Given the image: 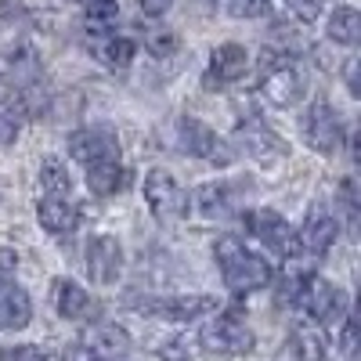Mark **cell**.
<instances>
[{
    "mask_svg": "<svg viewBox=\"0 0 361 361\" xmlns=\"http://www.w3.org/2000/svg\"><path fill=\"white\" fill-rule=\"evenodd\" d=\"M80 347L90 361H119V357L130 354V336H127L123 325L98 322V325H90V333L80 340Z\"/></svg>",
    "mask_w": 361,
    "mask_h": 361,
    "instance_id": "4fadbf2b",
    "label": "cell"
},
{
    "mask_svg": "<svg viewBox=\"0 0 361 361\" xmlns=\"http://www.w3.org/2000/svg\"><path fill=\"white\" fill-rule=\"evenodd\" d=\"M282 4H286L300 22H314V18L322 15V4H325V0H282Z\"/></svg>",
    "mask_w": 361,
    "mask_h": 361,
    "instance_id": "83f0119b",
    "label": "cell"
},
{
    "mask_svg": "<svg viewBox=\"0 0 361 361\" xmlns=\"http://www.w3.org/2000/svg\"><path fill=\"white\" fill-rule=\"evenodd\" d=\"M238 148H243L246 156H253L257 163H275L282 156H289V145L271 130L260 116H246V119H238Z\"/></svg>",
    "mask_w": 361,
    "mask_h": 361,
    "instance_id": "9c48e42d",
    "label": "cell"
},
{
    "mask_svg": "<svg viewBox=\"0 0 361 361\" xmlns=\"http://www.w3.org/2000/svg\"><path fill=\"white\" fill-rule=\"evenodd\" d=\"M304 141L314 148V152L322 156H333L340 152V141H343V123H340V116L333 112V105H329L325 98H314L304 112Z\"/></svg>",
    "mask_w": 361,
    "mask_h": 361,
    "instance_id": "ba28073f",
    "label": "cell"
},
{
    "mask_svg": "<svg viewBox=\"0 0 361 361\" xmlns=\"http://www.w3.org/2000/svg\"><path fill=\"white\" fill-rule=\"evenodd\" d=\"M87 173V185H90V192L94 195H116L119 188L130 180V173H127V166L119 163V159H105V163H94V166H87L83 170Z\"/></svg>",
    "mask_w": 361,
    "mask_h": 361,
    "instance_id": "44dd1931",
    "label": "cell"
},
{
    "mask_svg": "<svg viewBox=\"0 0 361 361\" xmlns=\"http://www.w3.org/2000/svg\"><path fill=\"white\" fill-rule=\"evenodd\" d=\"M307 80L300 73L296 58L286 51H267L260 66V94L271 109H293L304 102Z\"/></svg>",
    "mask_w": 361,
    "mask_h": 361,
    "instance_id": "3957f363",
    "label": "cell"
},
{
    "mask_svg": "<svg viewBox=\"0 0 361 361\" xmlns=\"http://www.w3.org/2000/svg\"><path fill=\"white\" fill-rule=\"evenodd\" d=\"M4 361H51L44 347H33V343H18V347H8L4 350Z\"/></svg>",
    "mask_w": 361,
    "mask_h": 361,
    "instance_id": "f1b7e54d",
    "label": "cell"
},
{
    "mask_svg": "<svg viewBox=\"0 0 361 361\" xmlns=\"http://www.w3.org/2000/svg\"><path fill=\"white\" fill-rule=\"evenodd\" d=\"M134 304H137V311L166 318V322H195L221 307L214 296H202V293L199 296H148V300H134Z\"/></svg>",
    "mask_w": 361,
    "mask_h": 361,
    "instance_id": "30bf717a",
    "label": "cell"
},
{
    "mask_svg": "<svg viewBox=\"0 0 361 361\" xmlns=\"http://www.w3.org/2000/svg\"><path fill=\"white\" fill-rule=\"evenodd\" d=\"M173 47H177V37H173V33H152V37H148V51H152L156 58H159V54H163V58L173 54Z\"/></svg>",
    "mask_w": 361,
    "mask_h": 361,
    "instance_id": "1f68e13d",
    "label": "cell"
},
{
    "mask_svg": "<svg viewBox=\"0 0 361 361\" xmlns=\"http://www.w3.org/2000/svg\"><path fill=\"white\" fill-rule=\"evenodd\" d=\"M69 156L87 170L105 159H119V141L109 127H80L69 134Z\"/></svg>",
    "mask_w": 361,
    "mask_h": 361,
    "instance_id": "7c38bea8",
    "label": "cell"
},
{
    "mask_svg": "<svg viewBox=\"0 0 361 361\" xmlns=\"http://www.w3.org/2000/svg\"><path fill=\"white\" fill-rule=\"evenodd\" d=\"M134 51H137V44H134L130 37H119V33H105V37L98 40V47H94V54L102 58L105 66H112V69L130 66V62H134Z\"/></svg>",
    "mask_w": 361,
    "mask_h": 361,
    "instance_id": "d4e9b609",
    "label": "cell"
},
{
    "mask_svg": "<svg viewBox=\"0 0 361 361\" xmlns=\"http://www.w3.org/2000/svg\"><path fill=\"white\" fill-rule=\"evenodd\" d=\"M202 4H214V0H202Z\"/></svg>",
    "mask_w": 361,
    "mask_h": 361,
    "instance_id": "8d00e7d4",
    "label": "cell"
},
{
    "mask_svg": "<svg viewBox=\"0 0 361 361\" xmlns=\"http://www.w3.org/2000/svg\"><path fill=\"white\" fill-rule=\"evenodd\" d=\"M243 221L275 257L293 260V257L304 253V250H300V238H296V228L282 214H275V209H250V214H243Z\"/></svg>",
    "mask_w": 361,
    "mask_h": 361,
    "instance_id": "8992f818",
    "label": "cell"
},
{
    "mask_svg": "<svg viewBox=\"0 0 361 361\" xmlns=\"http://www.w3.org/2000/svg\"><path fill=\"white\" fill-rule=\"evenodd\" d=\"M159 361H192V350L185 340H170L159 347Z\"/></svg>",
    "mask_w": 361,
    "mask_h": 361,
    "instance_id": "4dcf8cb0",
    "label": "cell"
},
{
    "mask_svg": "<svg viewBox=\"0 0 361 361\" xmlns=\"http://www.w3.org/2000/svg\"><path fill=\"white\" fill-rule=\"evenodd\" d=\"M54 307L69 322H98V314H102L98 300L90 296L83 286H76L73 279H62L54 286Z\"/></svg>",
    "mask_w": 361,
    "mask_h": 361,
    "instance_id": "2e32d148",
    "label": "cell"
},
{
    "mask_svg": "<svg viewBox=\"0 0 361 361\" xmlns=\"http://www.w3.org/2000/svg\"><path fill=\"white\" fill-rule=\"evenodd\" d=\"M119 18V4L116 0H87V25L90 29H109Z\"/></svg>",
    "mask_w": 361,
    "mask_h": 361,
    "instance_id": "484cf974",
    "label": "cell"
},
{
    "mask_svg": "<svg viewBox=\"0 0 361 361\" xmlns=\"http://www.w3.org/2000/svg\"><path fill=\"white\" fill-rule=\"evenodd\" d=\"M289 350L296 361H325V340L314 325H304L296 322L289 329Z\"/></svg>",
    "mask_w": 361,
    "mask_h": 361,
    "instance_id": "603a6c76",
    "label": "cell"
},
{
    "mask_svg": "<svg viewBox=\"0 0 361 361\" xmlns=\"http://www.w3.org/2000/svg\"><path fill=\"white\" fill-rule=\"evenodd\" d=\"M15 137H18V119L11 112H0V148L15 145Z\"/></svg>",
    "mask_w": 361,
    "mask_h": 361,
    "instance_id": "d6a6232c",
    "label": "cell"
},
{
    "mask_svg": "<svg viewBox=\"0 0 361 361\" xmlns=\"http://www.w3.org/2000/svg\"><path fill=\"white\" fill-rule=\"evenodd\" d=\"M40 192L47 199H69L73 192V173L58 156H44L40 163Z\"/></svg>",
    "mask_w": 361,
    "mask_h": 361,
    "instance_id": "7402d4cb",
    "label": "cell"
},
{
    "mask_svg": "<svg viewBox=\"0 0 361 361\" xmlns=\"http://www.w3.org/2000/svg\"><path fill=\"white\" fill-rule=\"evenodd\" d=\"M214 257H217V267L228 282L231 293L246 296V293H257V289H267L275 271L264 257H257L253 250H246V243H238L231 235H221L214 243Z\"/></svg>",
    "mask_w": 361,
    "mask_h": 361,
    "instance_id": "6da1fadb",
    "label": "cell"
},
{
    "mask_svg": "<svg viewBox=\"0 0 361 361\" xmlns=\"http://www.w3.org/2000/svg\"><path fill=\"white\" fill-rule=\"evenodd\" d=\"M195 206H199L202 217L224 221V217L235 214V206H238V185H202L199 195H195Z\"/></svg>",
    "mask_w": 361,
    "mask_h": 361,
    "instance_id": "ffe728a7",
    "label": "cell"
},
{
    "mask_svg": "<svg viewBox=\"0 0 361 361\" xmlns=\"http://www.w3.org/2000/svg\"><path fill=\"white\" fill-rule=\"evenodd\" d=\"M282 300H293L314 322H336L347 314V293L333 282H325L322 275H314V271H293V275H286Z\"/></svg>",
    "mask_w": 361,
    "mask_h": 361,
    "instance_id": "7a4b0ae2",
    "label": "cell"
},
{
    "mask_svg": "<svg viewBox=\"0 0 361 361\" xmlns=\"http://www.w3.org/2000/svg\"><path fill=\"white\" fill-rule=\"evenodd\" d=\"M4 76L15 83V90H33L40 87V76H44V66H40V54L29 47V44H11L8 54H4Z\"/></svg>",
    "mask_w": 361,
    "mask_h": 361,
    "instance_id": "e0dca14e",
    "label": "cell"
},
{
    "mask_svg": "<svg viewBox=\"0 0 361 361\" xmlns=\"http://www.w3.org/2000/svg\"><path fill=\"white\" fill-rule=\"evenodd\" d=\"M87 275L98 286H116L123 279V243L116 235H94L87 243Z\"/></svg>",
    "mask_w": 361,
    "mask_h": 361,
    "instance_id": "8fae6325",
    "label": "cell"
},
{
    "mask_svg": "<svg viewBox=\"0 0 361 361\" xmlns=\"http://www.w3.org/2000/svg\"><path fill=\"white\" fill-rule=\"evenodd\" d=\"M33 322V304H29V293L22 286H15L11 279L0 282V329L18 333Z\"/></svg>",
    "mask_w": 361,
    "mask_h": 361,
    "instance_id": "d6986e66",
    "label": "cell"
},
{
    "mask_svg": "<svg viewBox=\"0 0 361 361\" xmlns=\"http://www.w3.org/2000/svg\"><path fill=\"white\" fill-rule=\"evenodd\" d=\"M145 202L159 221H180L188 214V192L177 185V177L170 170H148L145 177Z\"/></svg>",
    "mask_w": 361,
    "mask_h": 361,
    "instance_id": "52a82bcc",
    "label": "cell"
},
{
    "mask_svg": "<svg viewBox=\"0 0 361 361\" xmlns=\"http://www.w3.org/2000/svg\"><path fill=\"white\" fill-rule=\"evenodd\" d=\"M37 221H40V228L51 231V235H69V231L80 228L83 209H80L73 199H47V195H44V199L37 202Z\"/></svg>",
    "mask_w": 361,
    "mask_h": 361,
    "instance_id": "ac0fdd59",
    "label": "cell"
},
{
    "mask_svg": "<svg viewBox=\"0 0 361 361\" xmlns=\"http://www.w3.org/2000/svg\"><path fill=\"white\" fill-rule=\"evenodd\" d=\"M340 350H343L347 361L357 357V322H354V318H347L343 329H340Z\"/></svg>",
    "mask_w": 361,
    "mask_h": 361,
    "instance_id": "f546056e",
    "label": "cell"
},
{
    "mask_svg": "<svg viewBox=\"0 0 361 361\" xmlns=\"http://www.w3.org/2000/svg\"><path fill=\"white\" fill-rule=\"evenodd\" d=\"M343 83L350 94H357V58H350V62L343 66Z\"/></svg>",
    "mask_w": 361,
    "mask_h": 361,
    "instance_id": "d590c367",
    "label": "cell"
},
{
    "mask_svg": "<svg viewBox=\"0 0 361 361\" xmlns=\"http://www.w3.org/2000/svg\"><path fill=\"white\" fill-rule=\"evenodd\" d=\"M336 235H340V224H336V214L329 206L314 202L307 209V217H304V231H300V250H307L314 257H325L329 250H333L336 243Z\"/></svg>",
    "mask_w": 361,
    "mask_h": 361,
    "instance_id": "9a60e30c",
    "label": "cell"
},
{
    "mask_svg": "<svg viewBox=\"0 0 361 361\" xmlns=\"http://www.w3.org/2000/svg\"><path fill=\"white\" fill-rule=\"evenodd\" d=\"M76 4H80V0H76Z\"/></svg>",
    "mask_w": 361,
    "mask_h": 361,
    "instance_id": "74e56055",
    "label": "cell"
},
{
    "mask_svg": "<svg viewBox=\"0 0 361 361\" xmlns=\"http://www.w3.org/2000/svg\"><path fill=\"white\" fill-rule=\"evenodd\" d=\"M271 11V0H228L231 18H264Z\"/></svg>",
    "mask_w": 361,
    "mask_h": 361,
    "instance_id": "4316f807",
    "label": "cell"
},
{
    "mask_svg": "<svg viewBox=\"0 0 361 361\" xmlns=\"http://www.w3.org/2000/svg\"><path fill=\"white\" fill-rule=\"evenodd\" d=\"M199 343L214 357H243L257 347V336H253V329L243 325L235 314H221L199 333Z\"/></svg>",
    "mask_w": 361,
    "mask_h": 361,
    "instance_id": "5b68a950",
    "label": "cell"
},
{
    "mask_svg": "<svg viewBox=\"0 0 361 361\" xmlns=\"http://www.w3.org/2000/svg\"><path fill=\"white\" fill-rule=\"evenodd\" d=\"M15 267H18V253H15V250H0V282L11 279Z\"/></svg>",
    "mask_w": 361,
    "mask_h": 361,
    "instance_id": "e575fe53",
    "label": "cell"
},
{
    "mask_svg": "<svg viewBox=\"0 0 361 361\" xmlns=\"http://www.w3.org/2000/svg\"><path fill=\"white\" fill-rule=\"evenodd\" d=\"M177 148L185 156H192V159L209 163V166H231L235 163V148L214 127H206L202 119H195V116L177 119Z\"/></svg>",
    "mask_w": 361,
    "mask_h": 361,
    "instance_id": "277c9868",
    "label": "cell"
},
{
    "mask_svg": "<svg viewBox=\"0 0 361 361\" xmlns=\"http://www.w3.org/2000/svg\"><path fill=\"white\" fill-rule=\"evenodd\" d=\"M250 69V54L243 44H221L209 54V69H206V87L209 90H224L231 83H238Z\"/></svg>",
    "mask_w": 361,
    "mask_h": 361,
    "instance_id": "5bb4252c",
    "label": "cell"
},
{
    "mask_svg": "<svg viewBox=\"0 0 361 361\" xmlns=\"http://www.w3.org/2000/svg\"><path fill=\"white\" fill-rule=\"evenodd\" d=\"M141 4V11L148 15V18H163L170 8H173V0H137Z\"/></svg>",
    "mask_w": 361,
    "mask_h": 361,
    "instance_id": "836d02e7",
    "label": "cell"
},
{
    "mask_svg": "<svg viewBox=\"0 0 361 361\" xmlns=\"http://www.w3.org/2000/svg\"><path fill=\"white\" fill-rule=\"evenodd\" d=\"M325 37L333 44H343V47H354L361 40V15L354 8H333L325 22Z\"/></svg>",
    "mask_w": 361,
    "mask_h": 361,
    "instance_id": "cb8c5ba5",
    "label": "cell"
}]
</instances>
